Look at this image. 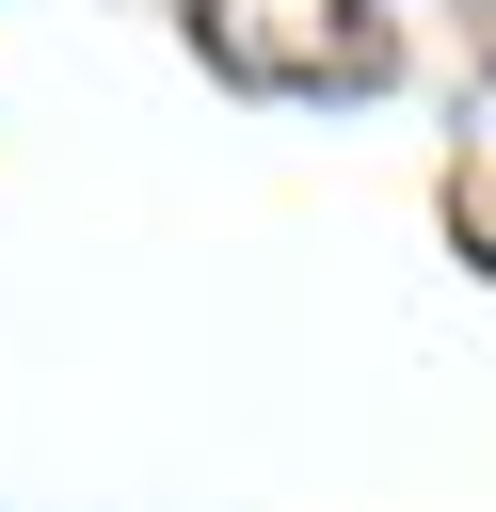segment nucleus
Instances as JSON below:
<instances>
[{"mask_svg": "<svg viewBox=\"0 0 496 512\" xmlns=\"http://www.w3.org/2000/svg\"><path fill=\"white\" fill-rule=\"evenodd\" d=\"M192 48L240 96H368L400 64L384 0H192Z\"/></svg>", "mask_w": 496, "mask_h": 512, "instance_id": "f257e3e1", "label": "nucleus"}]
</instances>
